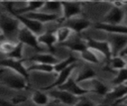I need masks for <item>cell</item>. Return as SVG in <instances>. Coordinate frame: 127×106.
I'll return each mask as SVG.
<instances>
[{
    "mask_svg": "<svg viewBox=\"0 0 127 106\" xmlns=\"http://www.w3.org/2000/svg\"><path fill=\"white\" fill-rule=\"evenodd\" d=\"M62 46L65 47V48H67L73 52H77V53H82L83 51L88 49L86 41L83 40L82 38H80V36L78 34H73L68 39V41L62 44Z\"/></svg>",
    "mask_w": 127,
    "mask_h": 106,
    "instance_id": "cell-11",
    "label": "cell"
},
{
    "mask_svg": "<svg viewBox=\"0 0 127 106\" xmlns=\"http://www.w3.org/2000/svg\"><path fill=\"white\" fill-rule=\"evenodd\" d=\"M58 88L59 89H62V90H65V91H67V92H69L71 94H74L76 96H79V97L80 96H83L84 94L91 93L89 90L83 88L80 84H78L75 81V77H73V76H70L64 84H63L62 86H60Z\"/></svg>",
    "mask_w": 127,
    "mask_h": 106,
    "instance_id": "cell-10",
    "label": "cell"
},
{
    "mask_svg": "<svg viewBox=\"0 0 127 106\" xmlns=\"http://www.w3.org/2000/svg\"><path fill=\"white\" fill-rule=\"evenodd\" d=\"M94 77H95V71L93 70V68H91L89 65H84L81 67V69L75 76V81L78 84H81Z\"/></svg>",
    "mask_w": 127,
    "mask_h": 106,
    "instance_id": "cell-20",
    "label": "cell"
},
{
    "mask_svg": "<svg viewBox=\"0 0 127 106\" xmlns=\"http://www.w3.org/2000/svg\"><path fill=\"white\" fill-rule=\"evenodd\" d=\"M126 25H127V20H126Z\"/></svg>",
    "mask_w": 127,
    "mask_h": 106,
    "instance_id": "cell-38",
    "label": "cell"
},
{
    "mask_svg": "<svg viewBox=\"0 0 127 106\" xmlns=\"http://www.w3.org/2000/svg\"><path fill=\"white\" fill-rule=\"evenodd\" d=\"M23 45L22 43L18 42L15 49L7 54V58H12V59H16V60H22L23 58Z\"/></svg>",
    "mask_w": 127,
    "mask_h": 106,
    "instance_id": "cell-30",
    "label": "cell"
},
{
    "mask_svg": "<svg viewBox=\"0 0 127 106\" xmlns=\"http://www.w3.org/2000/svg\"><path fill=\"white\" fill-rule=\"evenodd\" d=\"M31 99L37 106H47L50 104V95L41 90H35Z\"/></svg>",
    "mask_w": 127,
    "mask_h": 106,
    "instance_id": "cell-23",
    "label": "cell"
},
{
    "mask_svg": "<svg viewBox=\"0 0 127 106\" xmlns=\"http://www.w3.org/2000/svg\"><path fill=\"white\" fill-rule=\"evenodd\" d=\"M76 67V63H73V64H71L70 66H68V67H66L65 69H64L63 71H61L60 73H59V75H58V77L56 78V80L52 83V84H50V85H48V86H46V87H41V89L42 90H49V89H52V88H54V87H60V86H62L63 84H64L66 81H67V79L71 76V74H72V72L74 71V68Z\"/></svg>",
    "mask_w": 127,
    "mask_h": 106,
    "instance_id": "cell-12",
    "label": "cell"
},
{
    "mask_svg": "<svg viewBox=\"0 0 127 106\" xmlns=\"http://www.w3.org/2000/svg\"><path fill=\"white\" fill-rule=\"evenodd\" d=\"M119 106H127V105H123V104H120Z\"/></svg>",
    "mask_w": 127,
    "mask_h": 106,
    "instance_id": "cell-36",
    "label": "cell"
},
{
    "mask_svg": "<svg viewBox=\"0 0 127 106\" xmlns=\"http://www.w3.org/2000/svg\"><path fill=\"white\" fill-rule=\"evenodd\" d=\"M109 65L113 68V69H116V70H120V69H123L126 67L127 65V60L122 57L121 55H117V56H113L110 61H109Z\"/></svg>",
    "mask_w": 127,
    "mask_h": 106,
    "instance_id": "cell-28",
    "label": "cell"
},
{
    "mask_svg": "<svg viewBox=\"0 0 127 106\" xmlns=\"http://www.w3.org/2000/svg\"><path fill=\"white\" fill-rule=\"evenodd\" d=\"M1 82L8 86L9 88H12L14 90H24L28 89V79H26L24 76L20 75L19 73L6 68L1 67Z\"/></svg>",
    "mask_w": 127,
    "mask_h": 106,
    "instance_id": "cell-1",
    "label": "cell"
},
{
    "mask_svg": "<svg viewBox=\"0 0 127 106\" xmlns=\"http://www.w3.org/2000/svg\"><path fill=\"white\" fill-rule=\"evenodd\" d=\"M124 20V11L121 7L113 6L102 19V23L109 25H120Z\"/></svg>",
    "mask_w": 127,
    "mask_h": 106,
    "instance_id": "cell-9",
    "label": "cell"
},
{
    "mask_svg": "<svg viewBox=\"0 0 127 106\" xmlns=\"http://www.w3.org/2000/svg\"><path fill=\"white\" fill-rule=\"evenodd\" d=\"M27 60L36 62V63H45V64H57L60 60L53 54V53H37L31 57H29Z\"/></svg>",
    "mask_w": 127,
    "mask_h": 106,
    "instance_id": "cell-17",
    "label": "cell"
},
{
    "mask_svg": "<svg viewBox=\"0 0 127 106\" xmlns=\"http://www.w3.org/2000/svg\"><path fill=\"white\" fill-rule=\"evenodd\" d=\"M126 95H127V85L121 84L115 86L111 91H109L105 95V99L109 101H114V103L111 104V106H114L117 105Z\"/></svg>",
    "mask_w": 127,
    "mask_h": 106,
    "instance_id": "cell-15",
    "label": "cell"
},
{
    "mask_svg": "<svg viewBox=\"0 0 127 106\" xmlns=\"http://www.w3.org/2000/svg\"><path fill=\"white\" fill-rule=\"evenodd\" d=\"M96 29L106 32L107 34H121L127 35V25H109L104 23H97L94 26Z\"/></svg>",
    "mask_w": 127,
    "mask_h": 106,
    "instance_id": "cell-16",
    "label": "cell"
},
{
    "mask_svg": "<svg viewBox=\"0 0 127 106\" xmlns=\"http://www.w3.org/2000/svg\"><path fill=\"white\" fill-rule=\"evenodd\" d=\"M20 21L14 16H10V15H4L2 14L0 17V28H1V35L6 36L7 38H9L10 40L12 39V37L17 33L18 36V32L20 30Z\"/></svg>",
    "mask_w": 127,
    "mask_h": 106,
    "instance_id": "cell-2",
    "label": "cell"
},
{
    "mask_svg": "<svg viewBox=\"0 0 127 106\" xmlns=\"http://www.w3.org/2000/svg\"><path fill=\"white\" fill-rule=\"evenodd\" d=\"M64 21L75 18L81 13V4L79 2H62Z\"/></svg>",
    "mask_w": 127,
    "mask_h": 106,
    "instance_id": "cell-13",
    "label": "cell"
},
{
    "mask_svg": "<svg viewBox=\"0 0 127 106\" xmlns=\"http://www.w3.org/2000/svg\"><path fill=\"white\" fill-rule=\"evenodd\" d=\"M38 40H39V43L41 45H44V46L48 47L49 50L52 51V52L54 51V49H53L54 45L58 43L55 32H45L43 35L38 37Z\"/></svg>",
    "mask_w": 127,
    "mask_h": 106,
    "instance_id": "cell-22",
    "label": "cell"
},
{
    "mask_svg": "<svg viewBox=\"0 0 127 106\" xmlns=\"http://www.w3.org/2000/svg\"><path fill=\"white\" fill-rule=\"evenodd\" d=\"M17 39L19 40L20 43L27 45L33 49H35L38 52L43 53V49L41 47V44L39 43L38 40V36H36L34 33H32L30 30H28L25 27H21L19 32H18V36Z\"/></svg>",
    "mask_w": 127,
    "mask_h": 106,
    "instance_id": "cell-3",
    "label": "cell"
},
{
    "mask_svg": "<svg viewBox=\"0 0 127 106\" xmlns=\"http://www.w3.org/2000/svg\"><path fill=\"white\" fill-rule=\"evenodd\" d=\"M30 19H33V20H36L38 22H41V23H49V22H53V21H58L60 20L61 18L63 19V17L61 16H58V15H52V14H47V13H44V12H41V11H38V12H32V13H28L26 15H24Z\"/></svg>",
    "mask_w": 127,
    "mask_h": 106,
    "instance_id": "cell-18",
    "label": "cell"
},
{
    "mask_svg": "<svg viewBox=\"0 0 127 106\" xmlns=\"http://www.w3.org/2000/svg\"><path fill=\"white\" fill-rule=\"evenodd\" d=\"M88 85L87 89L91 92V93H95V94H98V95H106L108 92H109V89L108 87L103 83L101 82L100 80L96 79V78H92L88 81H85Z\"/></svg>",
    "mask_w": 127,
    "mask_h": 106,
    "instance_id": "cell-19",
    "label": "cell"
},
{
    "mask_svg": "<svg viewBox=\"0 0 127 106\" xmlns=\"http://www.w3.org/2000/svg\"><path fill=\"white\" fill-rule=\"evenodd\" d=\"M55 34H56V37H57V41L60 45L65 43L66 41H68V39L74 34L69 28L65 27V26H63L59 29H57L55 31Z\"/></svg>",
    "mask_w": 127,
    "mask_h": 106,
    "instance_id": "cell-24",
    "label": "cell"
},
{
    "mask_svg": "<svg viewBox=\"0 0 127 106\" xmlns=\"http://www.w3.org/2000/svg\"><path fill=\"white\" fill-rule=\"evenodd\" d=\"M1 106H17V105L13 104L12 102H7L5 100H1Z\"/></svg>",
    "mask_w": 127,
    "mask_h": 106,
    "instance_id": "cell-33",
    "label": "cell"
},
{
    "mask_svg": "<svg viewBox=\"0 0 127 106\" xmlns=\"http://www.w3.org/2000/svg\"><path fill=\"white\" fill-rule=\"evenodd\" d=\"M126 81H127V67L117 71L116 76L111 81V84L114 85V86H117V85L125 84Z\"/></svg>",
    "mask_w": 127,
    "mask_h": 106,
    "instance_id": "cell-29",
    "label": "cell"
},
{
    "mask_svg": "<svg viewBox=\"0 0 127 106\" xmlns=\"http://www.w3.org/2000/svg\"><path fill=\"white\" fill-rule=\"evenodd\" d=\"M107 42L109 43L112 51V57L119 55L122 51L127 47V35L121 34H108Z\"/></svg>",
    "mask_w": 127,
    "mask_h": 106,
    "instance_id": "cell-6",
    "label": "cell"
},
{
    "mask_svg": "<svg viewBox=\"0 0 127 106\" xmlns=\"http://www.w3.org/2000/svg\"><path fill=\"white\" fill-rule=\"evenodd\" d=\"M125 84H126V85H127V81H126V83H125Z\"/></svg>",
    "mask_w": 127,
    "mask_h": 106,
    "instance_id": "cell-37",
    "label": "cell"
},
{
    "mask_svg": "<svg viewBox=\"0 0 127 106\" xmlns=\"http://www.w3.org/2000/svg\"><path fill=\"white\" fill-rule=\"evenodd\" d=\"M75 61H76V57H74L73 55H68L65 59L60 60L57 64L54 65V67H55V72L60 73L61 71H63V70L65 69L66 67H68V66H70L71 64L75 63Z\"/></svg>",
    "mask_w": 127,
    "mask_h": 106,
    "instance_id": "cell-27",
    "label": "cell"
},
{
    "mask_svg": "<svg viewBox=\"0 0 127 106\" xmlns=\"http://www.w3.org/2000/svg\"><path fill=\"white\" fill-rule=\"evenodd\" d=\"M48 94L53 97L57 102L59 103H63L66 106H75L76 103L79 101V96H76L74 94H71L65 90H62V89H55V90H50L48 92Z\"/></svg>",
    "mask_w": 127,
    "mask_h": 106,
    "instance_id": "cell-4",
    "label": "cell"
},
{
    "mask_svg": "<svg viewBox=\"0 0 127 106\" xmlns=\"http://www.w3.org/2000/svg\"><path fill=\"white\" fill-rule=\"evenodd\" d=\"M85 41H86L87 47L89 49L97 52L98 53H101L108 60V62L110 61V59L112 58V51H111V47L107 41L94 40L89 37H87L85 39Z\"/></svg>",
    "mask_w": 127,
    "mask_h": 106,
    "instance_id": "cell-5",
    "label": "cell"
},
{
    "mask_svg": "<svg viewBox=\"0 0 127 106\" xmlns=\"http://www.w3.org/2000/svg\"><path fill=\"white\" fill-rule=\"evenodd\" d=\"M97 52L91 50V49H86L85 51H83L82 53H80V56L83 60H85L86 62H89V63H95V64H98L100 62V59L97 55Z\"/></svg>",
    "mask_w": 127,
    "mask_h": 106,
    "instance_id": "cell-26",
    "label": "cell"
},
{
    "mask_svg": "<svg viewBox=\"0 0 127 106\" xmlns=\"http://www.w3.org/2000/svg\"><path fill=\"white\" fill-rule=\"evenodd\" d=\"M24 60H16V59H12V58H4V59L1 60L0 64H1V67L9 68V69L19 73L20 75L24 76L26 79H28L29 71H28V68L24 65Z\"/></svg>",
    "mask_w": 127,
    "mask_h": 106,
    "instance_id": "cell-8",
    "label": "cell"
},
{
    "mask_svg": "<svg viewBox=\"0 0 127 106\" xmlns=\"http://www.w3.org/2000/svg\"><path fill=\"white\" fill-rule=\"evenodd\" d=\"M55 103H57V101H56V102H51V103H50L49 105H47V106H57Z\"/></svg>",
    "mask_w": 127,
    "mask_h": 106,
    "instance_id": "cell-34",
    "label": "cell"
},
{
    "mask_svg": "<svg viewBox=\"0 0 127 106\" xmlns=\"http://www.w3.org/2000/svg\"><path fill=\"white\" fill-rule=\"evenodd\" d=\"M75 106H111L110 104H95L92 101H90L85 96H80L79 101L76 103Z\"/></svg>",
    "mask_w": 127,
    "mask_h": 106,
    "instance_id": "cell-32",
    "label": "cell"
},
{
    "mask_svg": "<svg viewBox=\"0 0 127 106\" xmlns=\"http://www.w3.org/2000/svg\"><path fill=\"white\" fill-rule=\"evenodd\" d=\"M64 24L65 27L69 28L74 34H80V32L84 31L90 26V21L84 19V18H72L69 20L64 21Z\"/></svg>",
    "mask_w": 127,
    "mask_h": 106,
    "instance_id": "cell-14",
    "label": "cell"
},
{
    "mask_svg": "<svg viewBox=\"0 0 127 106\" xmlns=\"http://www.w3.org/2000/svg\"><path fill=\"white\" fill-rule=\"evenodd\" d=\"M28 71H36V72H44V73H53L55 72V67L53 64H45V63H36L32 62L30 66L27 67Z\"/></svg>",
    "mask_w": 127,
    "mask_h": 106,
    "instance_id": "cell-25",
    "label": "cell"
},
{
    "mask_svg": "<svg viewBox=\"0 0 127 106\" xmlns=\"http://www.w3.org/2000/svg\"><path fill=\"white\" fill-rule=\"evenodd\" d=\"M41 12L63 17V3L62 2H46Z\"/></svg>",
    "mask_w": 127,
    "mask_h": 106,
    "instance_id": "cell-21",
    "label": "cell"
},
{
    "mask_svg": "<svg viewBox=\"0 0 127 106\" xmlns=\"http://www.w3.org/2000/svg\"><path fill=\"white\" fill-rule=\"evenodd\" d=\"M122 104H123V105H127V99H126L125 101H123V102H122Z\"/></svg>",
    "mask_w": 127,
    "mask_h": 106,
    "instance_id": "cell-35",
    "label": "cell"
},
{
    "mask_svg": "<svg viewBox=\"0 0 127 106\" xmlns=\"http://www.w3.org/2000/svg\"><path fill=\"white\" fill-rule=\"evenodd\" d=\"M16 45L17 44H15L11 41H2V43H1V52L7 55L8 53H10L15 49Z\"/></svg>",
    "mask_w": 127,
    "mask_h": 106,
    "instance_id": "cell-31",
    "label": "cell"
},
{
    "mask_svg": "<svg viewBox=\"0 0 127 106\" xmlns=\"http://www.w3.org/2000/svg\"><path fill=\"white\" fill-rule=\"evenodd\" d=\"M15 16L19 21L20 23L23 25V27L27 28L28 30H30L32 33H34L36 36H41L43 35L46 31H45V26L43 23L41 22H38L36 20H33V19H30L24 15H13Z\"/></svg>",
    "mask_w": 127,
    "mask_h": 106,
    "instance_id": "cell-7",
    "label": "cell"
}]
</instances>
